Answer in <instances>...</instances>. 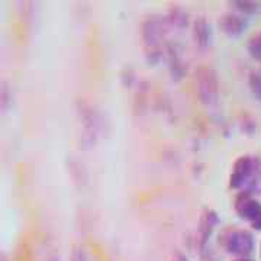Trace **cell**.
<instances>
[{"label":"cell","mask_w":261,"mask_h":261,"mask_svg":"<svg viewBox=\"0 0 261 261\" xmlns=\"http://www.w3.org/2000/svg\"><path fill=\"white\" fill-rule=\"evenodd\" d=\"M196 93L206 106H214L219 97V79L212 67L199 65L195 71Z\"/></svg>","instance_id":"1"},{"label":"cell","mask_w":261,"mask_h":261,"mask_svg":"<svg viewBox=\"0 0 261 261\" xmlns=\"http://www.w3.org/2000/svg\"><path fill=\"white\" fill-rule=\"evenodd\" d=\"M77 116L82 125V142L86 148H90L96 144L97 140V134L100 128V118L99 113L94 111L93 106H90L89 103L84 100L77 102Z\"/></svg>","instance_id":"2"},{"label":"cell","mask_w":261,"mask_h":261,"mask_svg":"<svg viewBox=\"0 0 261 261\" xmlns=\"http://www.w3.org/2000/svg\"><path fill=\"white\" fill-rule=\"evenodd\" d=\"M224 247L226 251L238 257H247L254 250V238L248 231H231L225 235Z\"/></svg>","instance_id":"3"},{"label":"cell","mask_w":261,"mask_h":261,"mask_svg":"<svg viewBox=\"0 0 261 261\" xmlns=\"http://www.w3.org/2000/svg\"><path fill=\"white\" fill-rule=\"evenodd\" d=\"M166 23L167 20H164L160 16H151L144 20L142 28H141V35H142L145 48L160 47L164 38V32H166Z\"/></svg>","instance_id":"4"},{"label":"cell","mask_w":261,"mask_h":261,"mask_svg":"<svg viewBox=\"0 0 261 261\" xmlns=\"http://www.w3.org/2000/svg\"><path fill=\"white\" fill-rule=\"evenodd\" d=\"M254 173V160L248 155H243L235 161L231 177H229V186L232 189L247 186L251 180Z\"/></svg>","instance_id":"5"},{"label":"cell","mask_w":261,"mask_h":261,"mask_svg":"<svg viewBox=\"0 0 261 261\" xmlns=\"http://www.w3.org/2000/svg\"><path fill=\"white\" fill-rule=\"evenodd\" d=\"M168 58V68H170V74L173 77V80H181L187 71V67L185 64V51L183 47L178 42H168L166 47Z\"/></svg>","instance_id":"6"},{"label":"cell","mask_w":261,"mask_h":261,"mask_svg":"<svg viewBox=\"0 0 261 261\" xmlns=\"http://www.w3.org/2000/svg\"><path fill=\"white\" fill-rule=\"evenodd\" d=\"M235 211L240 215V218L254 222L261 215V203L258 200L252 199L251 193L244 190L235 199Z\"/></svg>","instance_id":"7"},{"label":"cell","mask_w":261,"mask_h":261,"mask_svg":"<svg viewBox=\"0 0 261 261\" xmlns=\"http://www.w3.org/2000/svg\"><path fill=\"white\" fill-rule=\"evenodd\" d=\"M247 28H248V20L238 13L229 12V13H225L224 16H221V19H219V29L226 37H241L247 31Z\"/></svg>","instance_id":"8"},{"label":"cell","mask_w":261,"mask_h":261,"mask_svg":"<svg viewBox=\"0 0 261 261\" xmlns=\"http://www.w3.org/2000/svg\"><path fill=\"white\" fill-rule=\"evenodd\" d=\"M219 222L218 214L212 209H206L200 216V224H199V241H200V248L205 250V245L209 241L211 235L214 232L215 226Z\"/></svg>","instance_id":"9"},{"label":"cell","mask_w":261,"mask_h":261,"mask_svg":"<svg viewBox=\"0 0 261 261\" xmlns=\"http://www.w3.org/2000/svg\"><path fill=\"white\" fill-rule=\"evenodd\" d=\"M193 38L195 42L200 48H207L212 45L214 32L211 23L205 18H197L193 22Z\"/></svg>","instance_id":"10"},{"label":"cell","mask_w":261,"mask_h":261,"mask_svg":"<svg viewBox=\"0 0 261 261\" xmlns=\"http://www.w3.org/2000/svg\"><path fill=\"white\" fill-rule=\"evenodd\" d=\"M167 23L176 27V28H186L189 25V13L180 6H173L167 13Z\"/></svg>","instance_id":"11"},{"label":"cell","mask_w":261,"mask_h":261,"mask_svg":"<svg viewBox=\"0 0 261 261\" xmlns=\"http://www.w3.org/2000/svg\"><path fill=\"white\" fill-rule=\"evenodd\" d=\"M13 103V94H12V89L8 84V82H3L2 87H0V105H2V111L8 112L10 106Z\"/></svg>","instance_id":"12"},{"label":"cell","mask_w":261,"mask_h":261,"mask_svg":"<svg viewBox=\"0 0 261 261\" xmlns=\"http://www.w3.org/2000/svg\"><path fill=\"white\" fill-rule=\"evenodd\" d=\"M147 83H141L138 86V92H137V96H135V112L137 113H142L145 111L147 108Z\"/></svg>","instance_id":"13"},{"label":"cell","mask_w":261,"mask_h":261,"mask_svg":"<svg viewBox=\"0 0 261 261\" xmlns=\"http://www.w3.org/2000/svg\"><path fill=\"white\" fill-rule=\"evenodd\" d=\"M231 6L237 8V10L240 13H244V15H254L258 12V8L260 5L257 2H251V0H244V2H232Z\"/></svg>","instance_id":"14"},{"label":"cell","mask_w":261,"mask_h":261,"mask_svg":"<svg viewBox=\"0 0 261 261\" xmlns=\"http://www.w3.org/2000/svg\"><path fill=\"white\" fill-rule=\"evenodd\" d=\"M248 53L252 58L261 61V31L248 41Z\"/></svg>","instance_id":"15"},{"label":"cell","mask_w":261,"mask_h":261,"mask_svg":"<svg viewBox=\"0 0 261 261\" xmlns=\"http://www.w3.org/2000/svg\"><path fill=\"white\" fill-rule=\"evenodd\" d=\"M248 84H250V89H251V93L261 100V75L257 73H251L250 79H248Z\"/></svg>","instance_id":"16"},{"label":"cell","mask_w":261,"mask_h":261,"mask_svg":"<svg viewBox=\"0 0 261 261\" xmlns=\"http://www.w3.org/2000/svg\"><path fill=\"white\" fill-rule=\"evenodd\" d=\"M70 261H89L86 248L82 247V245L74 247V248H73V252H71V257H70Z\"/></svg>","instance_id":"17"},{"label":"cell","mask_w":261,"mask_h":261,"mask_svg":"<svg viewBox=\"0 0 261 261\" xmlns=\"http://www.w3.org/2000/svg\"><path fill=\"white\" fill-rule=\"evenodd\" d=\"M121 80L126 87H129L130 84L135 82V71L130 67H125L121 73Z\"/></svg>","instance_id":"18"},{"label":"cell","mask_w":261,"mask_h":261,"mask_svg":"<svg viewBox=\"0 0 261 261\" xmlns=\"http://www.w3.org/2000/svg\"><path fill=\"white\" fill-rule=\"evenodd\" d=\"M251 226L254 229H257V231H261V215L254 221V222H251Z\"/></svg>","instance_id":"19"},{"label":"cell","mask_w":261,"mask_h":261,"mask_svg":"<svg viewBox=\"0 0 261 261\" xmlns=\"http://www.w3.org/2000/svg\"><path fill=\"white\" fill-rule=\"evenodd\" d=\"M174 261H189V258L185 257V255H181V254H177V255H176V260Z\"/></svg>","instance_id":"20"},{"label":"cell","mask_w":261,"mask_h":261,"mask_svg":"<svg viewBox=\"0 0 261 261\" xmlns=\"http://www.w3.org/2000/svg\"><path fill=\"white\" fill-rule=\"evenodd\" d=\"M237 261H252V260H250V258H245V257H244V258H240V260H237Z\"/></svg>","instance_id":"21"},{"label":"cell","mask_w":261,"mask_h":261,"mask_svg":"<svg viewBox=\"0 0 261 261\" xmlns=\"http://www.w3.org/2000/svg\"><path fill=\"white\" fill-rule=\"evenodd\" d=\"M260 252H261V245H260Z\"/></svg>","instance_id":"22"}]
</instances>
